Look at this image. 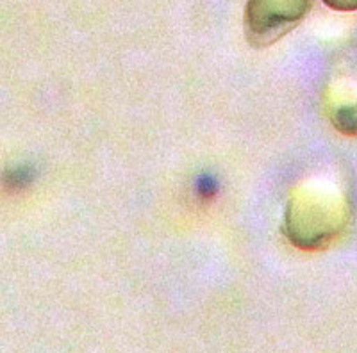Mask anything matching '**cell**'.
Segmentation results:
<instances>
[{"mask_svg":"<svg viewBox=\"0 0 357 353\" xmlns=\"http://www.w3.org/2000/svg\"><path fill=\"white\" fill-rule=\"evenodd\" d=\"M311 8V0H248L245 31L252 45H270L291 31Z\"/></svg>","mask_w":357,"mask_h":353,"instance_id":"1","label":"cell"},{"mask_svg":"<svg viewBox=\"0 0 357 353\" xmlns=\"http://www.w3.org/2000/svg\"><path fill=\"white\" fill-rule=\"evenodd\" d=\"M324 2L337 11H356L357 9V0H324Z\"/></svg>","mask_w":357,"mask_h":353,"instance_id":"2","label":"cell"}]
</instances>
